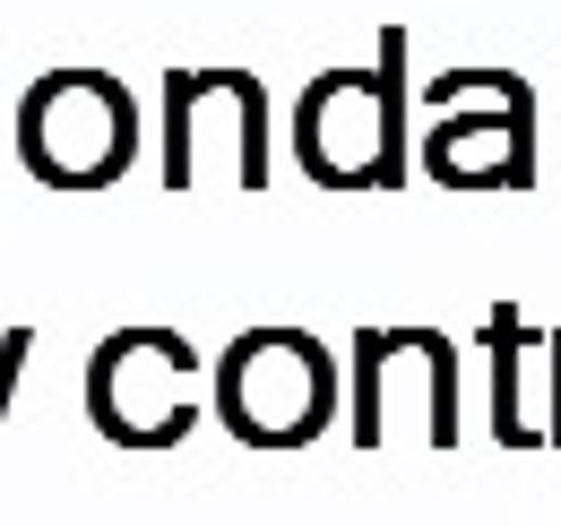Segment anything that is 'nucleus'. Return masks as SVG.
I'll return each instance as SVG.
<instances>
[{
    "label": "nucleus",
    "mask_w": 561,
    "mask_h": 526,
    "mask_svg": "<svg viewBox=\"0 0 561 526\" xmlns=\"http://www.w3.org/2000/svg\"><path fill=\"white\" fill-rule=\"evenodd\" d=\"M26 138H35V164H44L53 182H104V173L122 164V147H130V122H122V95H113V87L61 78V87L35 95Z\"/></svg>",
    "instance_id": "f257e3e1"
},
{
    "label": "nucleus",
    "mask_w": 561,
    "mask_h": 526,
    "mask_svg": "<svg viewBox=\"0 0 561 526\" xmlns=\"http://www.w3.org/2000/svg\"><path fill=\"white\" fill-rule=\"evenodd\" d=\"M320 354L311 345H294V336H251L242 354H233V414H242V432H260V441H294V432H311L320 423Z\"/></svg>",
    "instance_id": "f03ea898"
}]
</instances>
